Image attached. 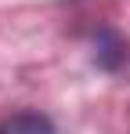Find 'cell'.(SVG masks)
Instances as JSON below:
<instances>
[{"label":"cell","instance_id":"6da1fadb","mask_svg":"<svg viewBox=\"0 0 130 134\" xmlns=\"http://www.w3.org/2000/svg\"><path fill=\"white\" fill-rule=\"evenodd\" d=\"M0 134H54V131L36 112H18V116H11V120L0 123Z\"/></svg>","mask_w":130,"mask_h":134}]
</instances>
